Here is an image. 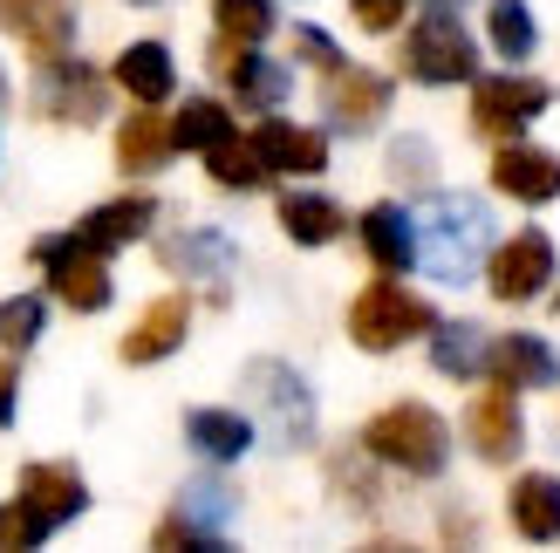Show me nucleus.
I'll return each instance as SVG.
<instances>
[{
	"label": "nucleus",
	"instance_id": "nucleus-16",
	"mask_svg": "<svg viewBox=\"0 0 560 553\" xmlns=\"http://www.w3.org/2000/svg\"><path fill=\"white\" fill-rule=\"evenodd\" d=\"M486 369L506 383V390H553L560 355H553V342H540V336H499L492 355H486Z\"/></svg>",
	"mask_w": 560,
	"mask_h": 553
},
{
	"label": "nucleus",
	"instance_id": "nucleus-42",
	"mask_svg": "<svg viewBox=\"0 0 560 553\" xmlns=\"http://www.w3.org/2000/svg\"><path fill=\"white\" fill-rule=\"evenodd\" d=\"M553 315H560V301H553Z\"/></svg>",
	"mask_w": 560,
	"mask_h": 553
},
{
	"label": "nucleus",
	"instance_id": "nucleus-29",
	"mask_svg": "<svg viewBox=\"0 0 560 553\" xmlns=\"http://www.w3.org/2000/svg\"><path fill=\"white\" fill-rule=\"evenodd\" d=\"M486 27H492V48L506 55V62H526V55L540 48V21H534V8H526V0H492Z\"/></svg>",
	"mask_w": 560,
	"mask_h": 553
},
{
	"label": "nucleus",
	"instance_id": "nucleus-37",
	"mask_svg": "<svg viewBox=\"0 0 560 553\" xmlns=\"http://www.w3.org/2000/svg\"><path fill=\"white\" fill-rule=\"evenodd\" d=\"M185 513H191V519H226L233 499H226L219 485H191V492H185Z\"/></svg>",
	"mask_w": 560,
	"mask_h": 553
},
{
	"label": "nucleus",
	"instance_id": "nucleus-20",
	"mask_svg": "<svg viewBox=\"0 0 560 553\" xmlns=\"http://www.w3.org/2000/svg\"><path fill=\"white\" fill-rule=\"evenodd\" d=\"M355 233H362V254H370L383 273L417 267V233H410V212H404V205H370Z\"/></svg>",
	"mask_w": 560,
	"mask_h": 553
},
{
	"label": "nucleus",
	"instance_id": "nucleus-21",
	"mask_svg": "<svg viewBox=\"0 0 560 553\" xmlns=\"http://www.w3.org/2000/svg\"><path fill=\"white\" fill-rule=\"evenodd\" d=\"M109 75H117L137 103H164V96H172V82H178L172 48H164V42H130V48L117 55V69H109Z\"/></svg>",
	"mask_w": 560,
	"mask_h": 553
},
{
	"label": "nucleus",
	"instance_id": "nucleus-25",
	"mask_svg": "<svg viewBox=\"0 0 560 553\" xmlns=\"http://www.w3.org/2000/svg\"><path fill=\"white\" fill-rule=\"evenodd\" d=\"M280 233L294 246H328L342 233V205L322 199V191H288V199H280Z\"/></svg>",
	"mask_w": 560,
	"mask_h": 553
},
{
	"label": "nucleus",
	"instance_id": "nucleus-12",
	"mask_svg": "<svg viewBox=\"0 0 560 553\" xmlns=\"http://www.w3.org/2000/svg\"><path fill=\"white\" fill-rule=\"evenodd\" d=\"M553 281V239L547 233H513L506 246H492V294L499 301H534Z\"/></svg>",
	"mask_w": 560,
	"mask_h": 553
},
{
	"label": "nucleus",
	"instance_id": "nucleus-22",
	"mask_svg": "<svg viewBox=\"0 0 560 553\" xmlns=\"http://www.w3.org/2000/svg\"><path fill=\"white\" fill-rule=\"evenodd\" d=\"M513 527H520V540H560V479H547V472H526V479H513Z\"/></svg>",
	"mask_w": 560,
	"mask_h": 553
},
{
	"label": "nucleus",
	"instance_id": "nucleus-15",
	"mask_svg": "<svg viewBox=\"0 0 560 553\" xmlns=\"http://www.w3.org/2000/svg\"><path fill=\"white\" fill-rule=\"evenodd\" d=\"M185 328H191V301L185 294H172V301H151L144 315H137V328L124 336V363L130 369H144V363H164V355H172L178 342H185Z\"/></svg>",
	"mask_w": 560,
	"mask_h": 553
},
{
	"label": "nucleus",
	"instance_id": "nucleus-35",
	"mask_svg": "<svg viewBox=\"0 0 560 553\" xmlns=\"http://www.w3.org/2000/svg\"><path fill=\"white\" fill-rule=\"evenodd\" d=\"M349 14L370 27V35H389V27H404V0H349Z\"/></svg>",
	"mask_w": 560,
	"mask_h": 553
},
{
	"label": "nucleus",
	"instance_id": "nucleus-32",
	"mask_svg": "<svg viewBox=\"0 0 560 553\" xmlns=\"http://www.w3.org/2000/svg\"><path fill=\"white\" fill-rule=\"evenodd\" d=\"M42 328H48V301L35 294H14V301H0V349H35L42 342Z\"/></svg>",
	"mask_w": 560,
	"mask_h": 553
},
{
	"label": "nucleus",
	"instance_id": "nucleus-9",
	"mask_svg": "<svg viewBox=\"0 0 560 553\" xmlns=\"http://www.w3.org/2000/svg\"><path fill=\"white\" fill-rule=\"evenodd\" d=\"M389 82L376 75V69H328V82H322V103H328V123L335 130H376L383 117H389Z\"/></svg>",
	"mask_w": 560,
	"mask_h": 553
},
{
	"label": "nucleus",
	"instance_id": "nucleus-39",
	"mask_svg": "<svg viewBox=\"0 0 560 553\" xmlns=\"http://www.w3.org/2000/svg\"><path fill=\"white\" fill-rule=\"evenodd\" d=\"M410 172L431 178V151H424V144H397V178H410Z\"/></svg>",
	"mask_w": 560,
	"mask_h": 553
},
{
	"label": "nucleus",
	"instance_id": "nucleus-26",
	"mask_svg": "<svg viewBox=\"0 0 560 553\" xmlns=\"http://www.w3.org/2000/svg\"><path fill=\"white\" fill-rule=\"evenodd\" d=\"M158 260L172 267V273H206V281H226V267H233V239H226V233H212V226H199V233H178L172 246H158Z\"/></svg>",
	"mask_w": 560,
	"mask_h": 553
},
{
	"label": "nucleus",
	"instance_id": "nucleus-7",
	"mask_svg": "<svg viewBox=\"0 0 560 553\" xmlns=\"http://www.w3.org/2000/svg\"><path fill=\"white\" fill-rule=\"evenodd\" d=\"M246 390L267 397L260 417H267V445L273 451H294V445L315 437V397H307V383L288 363H254V369H246Z\"/></svg>",
	"mask_w": 560,
	"mask_h": 553
},
{
	"label": "nucleus",
	"instance_id": "nucleus-3",
	"mask_svg": "<svg viewBox=\"0 0 560 553\" xmlns=\"http://www.w3.org/2000/svg\"><path fill=\"white\" fill-rule=\"evenodd\" d=\"M438 315H431V301H417L410 287L397 281H376V287H362L349 301V342L355 349H370V355H389V349H404L417 336H431Z\"/></svg>",
	"mask_w": 560,
	"mask_h": 553
},
{
	"label": "nucleus",
	"instance_id": "nucleus-4",
	"mask_svg": "<svg viewBox=\"0 0 560 553\" xmlns=\"http://www.w3.org/2000/svg\"><path fill=\"white\" fill-rule=\"evenodd\" d=\"M27 254L48 267L55 301H69L75 315H103L109 301H117V287H109V267H103V254H96L90 239H75V233H48V239L27 246Z\"/></svg>",
	"mask_w": 560,
	"mask_h": 553
},
{
	"label": "nucleus",
	"instance_id": "nucleus-40",
	"mask_svg": "<svg viewBox=\"0 0 560 553\" xmlns=\"http://www.w3.org/2000/svg\"><path fill=\"white\" fill-rule=\"evenodd\" d=\"M0 103H8V75H0Z\"/></svg>",
	"mask_w": 560,
	"mask_h": 553
},
{
	"label": "nucleus",
	"instance_id": "nucleus-34",
	"mask_svg": "<svg viewBox=\"0 0 560 553\" xmlns=\"http://www.w3.org/2000/svg\"><path fill=\"white\" fill-rule=\"evenodd\" d=\"M151 546H164V553H178V546L219 553V546H226V533H212V527H191V513H178V519H164V527L151 533Z\"/></svg>",
	"mask_w": 560,
	"mask_h": 553
},
{
	"label": "nucleus",
	"instance_id": "nucleus-17",
	"mask_svg": "<svg viewBox=\"0 0 560 553\" xmlns=\"http://www.w3.org/2000/svg\"><path fill=\"white\" fill-rule=\"evenodd\" d=\"M21 499L35 506V513H48L55 527H62V519H75L82 506H90V485H82L75 464L42 458V464H21Z\"/></svg>",
	"mask_w": 560,
	"mask_h": 553
},
{
	"label": "nucleus",
	"instance_id": "nucleus-31",
	"mask_svg": "<svg viewBox=\"0 0 560 553\" xmlns=\"http://www.w3.org/2000/svg\"><path fill=\"white\" fill-rule=\"evenodd\" d=\"M172 137H178V151H212V144H226L233 137V117H226V103H185L178 117H172Z\"/></svg>",
	"mask_w": 560,
	"mask_h": 553
},
{
	"label": "nucleus",
	"instance_id": "nucleus-41",
	"mask_svg": "<svg viewBox=\"0 0 560 553\" xmlns=\"http://www.w3.org/2000/svg\"><path fill=\"white\" fill-rule=\"evenodd\" d=\"M130 8H158V0H130Z\"/></svg>",
	"mask_w": 560,
	"mask_h": 553
},
{
	"label": "nucleus",
	"instance_id": "nucleus-24",
	"mask_svg": "<svg viewBox=\"0 0 560 553\" xmlns=\"http://www.w3.org/2000/svg\"><path fill=\"white\" fill-rule=\"evenodd\" d=\"M212 21H219V69H226L240 48H260L273 35V0H212Z\"/></svg>",
	"mask_w": 560,
	"mask_h": 553
},
{
	"label": "nucleus",
	"instance_id": "nucleus-36",
	"mask_svg": "<svg viewBox=\"0 0 560 553\" xmlns=\"http://www.w3.org/2000/svg\"><path fill=\"white\" fill-rule=\"evenodd\" d=\"M294 48H301V62H315L322 75H328V69H342V48H335L322 27H294Z\"/></svg>",
	"mask_w": 560,
	"mask_h": 553
},
{
	"label": "nucleus",
	"instance_id": "nucleus-19",
	"mask_svg": "<svg viewBox=\"0 0 560 553\" xmlns=\"http://www.w3.org/2000/svg\"><path fill=\"white\" fill-rule=\"evenodd\" d=\"M178 157V137H172V123H158L151 117V103L137 109V117L117 130V172H130V178H151V172H164V164Z\"/></svg>",
	"mask_w": 560,
	"mask_h": 553
},
{
	"label": "nucleus",
	"instance_id": "nucleus-13",
	"mask_svg": "<svg viewBox=\"0 0 560 553\" xmlns=\"http://www.w3.org/2000/svg\"><path fill=\"white\" fill-rule=\"evenodd\" d=\"M492 191H506L520 205H553L560 199V157L534 144H506L492 157Z\"/></svg>",
	"mask_w": 560,
	"mask_h": 553
},
{
	"label": "nucleus",
	"instance_id": "nucleus-30",
	"mask_svg": "<svg viewBox=\"0 0 560 553\" xmlns=\"http://www.w3.org/2000/svg\"><path fill=\"white\" fill-rule=\"evenodd\" d=\"M206 172L226 185V191H254V185L267 178V157L254 151V137H240V130H233L226 144H212V151H206Z\"/></svg>",
	"mask_w": 560,
	"mask_h": 553
},
{
	"label": "nucleus",
	"instance_id": "nucleus-11",
	"mask_svg": "<svg viewBox=\"0 0 560 553\" xmlns=\"http://www.w3.org/2000/svg\"><path fill=\"white\" fill-rule=\"evenodd\" d=\"M0 27L35 62H48V55H69L75 42V0H0Z\"/></svg>",
	"mask_w": 560,
	"mask_h": 553
},
{
	"label": "nucleus",
	"instance_id": "nucleus-23",
	"mask_svg": "<svg viewBox=\"0 0 560 553\" xmlns=\"http://www.w3.org/2000/svg\"><path fill=\"white\" fill-rule=\"evenodd\" d=\"M226 82H233V96L246 109H280V103H288V90H294V75L280 69V62H267L260 48H240L233 62H226Z\"/></svg>",
	"mask_w": 560,
	"mask_h": 553
},
{
	"label": "nucleus",
	"instance_id": "nucleus-5",
	"mask_svg": "<svg viewBox=\"0 0 560 553\" xmlns=\"http://www.w3.org/2000/svg\"><path fill=\"white\" fill-rule=\"evenodd\" d=\"M109 103V82L82 55H48L35 62V117L48 123H96Z\"/></svg>",
	"mask_w": 560,
	"mask_h": 553
},
{
	"label": "nucleus",
	"instance_id": "nucleus-28",
	"mask_svg": "<svg viewBox=\"0 0 560 553\" xmlns=\"http://www.w3.org/2000/svg\"><path fill=\"white\" fill-rule=\"evenodd\" d=\"M486 336L471 321H444V328H431V363H438V376H452V383H471L486 369Z\"/></svg>",
	"mask_w": 560,
	"mask_h": 553
},
{
	"label": "nucleus",
	"instance_id": "nucleus-38",
	"mask_svg": "<svg viewBox=\"0 0 560 553\" xmlns=\"http://www.w3.org/2000/svg\"><path fill=\"white\" fill-rule=\"evenodd\" d=\"M14 390H21V369L8 363V355H0V431L14 424Z\"/></svg>",
	"mask_w": 560,
	"mask_h": 553
},
{
	"label": "nucleus",
	"instance_id": "nucleus-18",
	"mask_svg": "<svg viewBox=\"0 0 560 553\" xmlns=\"http://www.w3.org/2000/svg\"><path fill=\"white\" fill-rule=\"evenodd\" d=\"M151 219H158V199H151V191H130V199L96 205V212L75 226V239H90L96 254H117V246H130V239L151 233Z\"/></svg>",
	"mask_w": 560,
	"mask_h": 553
},
{
	"label": "nucleus",
	"instance_id": "nucleus-10",
	"mask_svg": "<svg viewBox=\"0 0 560 553\" xmlns=\"http://www.w3.org/2000/svg\"><path fill=\"white\" fill-rule=\"evenodd\" d=\"M520 390H479L471 397V410H465V437H471V451H479L486 464H513L520 458V445H526V424H520V403H513Z\"/></svg>",
	"mask_w": 560,
	"mask_h": 553
},
{
	"label": "nucleus",
	"instance_id": "nucleus-33",
	"mask_svg": "<svg viewBox=\"0 0 560 553\" xmlns=\"http://www.w3.org/2000/svg\"><path fill=\"white\" fill-rule=\"evenodd\" d=\"M48 533H55V519H48V513H35L27 499L0 506V553H14V546H42Z\"/></svg>",
	"mask_w": 560,
	"mask_h": 553
},
{
	"label": "nucleus",
	"instance_id": "nucleus-8",
	"mask_svg": "<svg viewBox=\"0 0 560 553\" xmlns=\"http://www.w3.org/2000/svg\"><path fill=\"white\" fill-rule=\"evenodd\" d=\"M547 103H553L547 82H526V75L479 82V75H471V130H479V137H520Z\"/></svg>",
	"mask_w": 560,
	"mask_h": 553
},
{
	"label": "nucleus",
	"instance_id": "nucleus-6",
	"mask_svg": "<svg viewBox=\"0 0 560 553\" xmlns=\"http://www.w3.org/2000/svg\"><path fill=\"white\" fill-rule=\"evenodd\" d=\"M404 69L417 82H431V90H452V82L479 75V48H471V35L452 14H424L410 27V42H404Z\"/></svg>",
	"mask_w": 560,
	"mask_h": 553
},
{
	"label": "nucleus",
	"instance_id": "nucleus-2",
	"mask_svg": "<svg viewBox=\"0 0 560 553\" xmlns=\"http://www.w3.org/2000/svg\"><path fill=\"white\" fill-rule=\"evenodd\" d=\"M362 445H370V458L397 464L410 479H438L444 458H452V431H444V417L431 403H389L383 417L362 431Z\"/></svg>",
	"mask_w": 560,
	"mask_h": 553
},
{
	"label": "nucleus",
	"instance_id": "nucleus-14",
	"mask_svg": "<svg viewBox=\"0 0 560 553\" xmlns=\"http://www.w3.org/2000/svg\"><path fill=\"white\" fill-rule=\"evenodd\" d=\"M254 151L267 157V172H280V178H315L322 164H328V137L322 130H301L288 117H267L254 130Z\"/></svg>",
	"mask_w": 560,
	"mask_h": 553
},
{
	"label": "nucleus",
	"instance_id": "nucleus-27",
	"mask_svg": "<svg viewBox=\"0 0 560 553\" xmlns=\"http://www.w3.org/2000/svg\"><path fill=\"white\" fill-rule=\"evenodd\" d=\"M185 437H191V445H199L212 464H233L246 445H254V424H246L240 410H191V417H185Z\"/></svg>",
	"mask_w": 560,
	"mask_h": 553
},
{
	"label": "nucleus",
	"instance_id": "nucleus-1",
	"mask_svg": "<svg viewBox=\"0 0 560 553\" xmlns=\"http://www.w3.org/2000/svg\"><path fill=\"white\" fill-rule=\"evenodd\" d=\"M410 233H417V273L465 287L471 267H479V246L492 239V212L479 199H431L410 219Z\"/></svg>",
	"mask_w": 560,
	"mask_h": 553
}]
</instances>
